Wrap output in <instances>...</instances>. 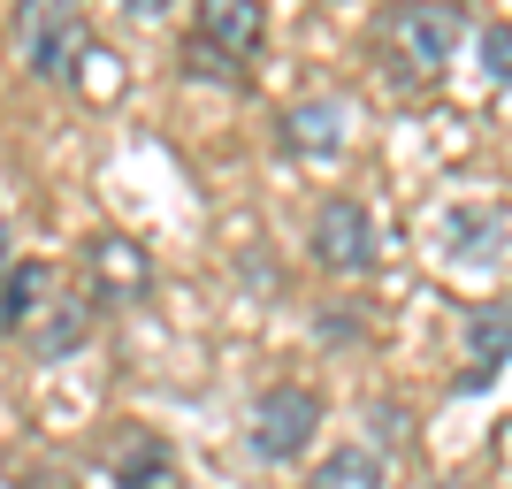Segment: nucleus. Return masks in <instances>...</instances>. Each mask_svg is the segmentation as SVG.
Wrapping results in <instances>:
<instances>
[{
  "label": "nucleus",
  "mask_w": 512,
  "mask_h": 489,
  "mask_svg": "<svg viewBox=\"0 0 512 489\" xmlns=\"http://www.w3.org/2000/svg\"><path fill=\"white\" fill-rule=\"evenodd\" d=\"M321 436V398L306 383H276L253 398V459H299L306 444Z\"/></svg>",
  "instance_id": "nucleus-1"
},
{
  "label": "nucleus",
  "mask_w": 512,
  "mask_h": 489,
  "mask_svg": "<svg viewBox=\"0 0 512 489\" xmlns=\"http://www.w3.org/2000/svg\"><path fill=\"white\" fill-rule=\"evenodd\" d=\"M23 54H31V69L46 85H69L100 46H92V23L77 8H23Z\"/></svg>",
  "instance_id": "nucleus-2"
},
{
  "label": "nucleus",
  "mask_w": 512,
  "mask_h": 489,
  "mask_svg": "<svg viewBox=\"0 0 512 489\" xmlns=\"http://www.w3.org/2000/svg\"><path fill=\"white\" fill-rule=\"evenodd\" d=\"M467 39V16L459 8H398L390 16V46H398V69L406 77H436V69L459 54Z\"/></svg>",
  "instance_id": "nucleus-3"
},
{
  "label": "nucleus",
  "mask_w": 512,
  "mask_h": 489,
  "mask_svg": "<svg viewBox=\"0 0 512 489\" xmlns=\"http://www.w3.org/2000/svg\"><path fill=\"white\" fill-rule=\"evenodd\" d=\"M100 467L115 489H184V474H176V451L153 436V428H107L100 444Z\"/></svg>",
  "instance_id": "nucleus-4"
},
{
  "label": "nucleus",
  "mask_w": 512,
  "mask_h": 489,
  "mask_svg": "<svg viewBox=\"0 0 512 489\" xmlns=\"http://www.w3.org/2000/svg\"><path fill=\"white\" fill-rule=\"evenodd\" d=\"M314 260L337 268V276H360L367 260H375V230H367L360 199H321L314 207Z\"/></svg>",
  "instance_id": "nucleus-5"
},
{
  "label": "nucleus",
  "mask_w": 512,
  "mask_h": 489,
  "mask_svg": "<svg viewBox=\"0 0 512 489\" xmlns=\"http://www.w3.org/2000/svg\"><path fill=\"white\" fill-rule=\"evenodd\" d=\"M344 123H352V115H344L337 92H314V100H291L276 115V146L299 153V161H329V153L344 146Z\"/></svg>",
  "instance_id": "nucleus-6"
},
{
  "label": "nucleus",
  "mask_w": 512,
  "mask_h": 489,
  "mask_svg": "<svg viewBox=\"0 0 512 489\" xmlns=\"http://www.w3.org/2000/svg\"><path fill=\"white\" fill-rule=\"evenodd\" d=\"M512 360V298H482L467 314V390H490Z\"/></svg>",
  "instance_id": "nucleus-7"
},
{
  "label": "nucleus",
  "mask_w": 512,
  "mask_h": 489,
  "mask_svg": "<svg viewBox=\"0 0 512 489\" xmlns=\"http://www.w3.org/2000/svg\"><path fill=\"white\" fill-rule=\"evenodd\" d=\"M199 39H207L222 62H253L260 39H268V8H260V0H207V8H199Z\"/></svg>",
  "instance_id": "nucleus-8"
},
{
  "label": "nucleus",
  "mask_w": 512,
  "mask_h": 489,
  "mask_svg": "<svg viewBox=\"0 0 512 489\" xmlns=\"http://www.w3.org/2000/svg\"><path fill=\"white\" fill-rule=\"evenodd\" d=\"M85 283H100V291H146L153 283V268L138 260V245L130 237H92L85 245ZM100 291H92V306H100Z\"/></svg>",
  "instance_id": "nucleus-9"
},
{
  "label": "nucleus",
  "mask_w": 512,
  "mask_h": 489,
  "mask_svg": "<svg viewBox=\"0 0 512 489\" xmlns=\"http://www.w3.org/2000/svg\"><path fill=\"white\" fill-rule=\"evenodd\" d=\"M306 489H383V459L367 444H337L314 474H306Z\"/></svg>",
  "instance_id": "nucleus-10"
},
{
  "label": "nucleus",
  "mask_w": 512,
  "mask_h": 489,
  "mask_svg": "<svg viewBox=\"0 0 512 489\" xmlns=\"http://www.w3.org/2000/svg\"><path fill=\"white\" fill-rule=\"evenodd\" d=\"M46 314H54V321L31 337V352H39V360H62V352H77V344L92 337V298H54Z\"/></svg>",
  "instance_id": "nucleus-11"
},
{
  "label": "nucleus",
  "mask_w": 512,
  "mask_h": 489,
  "mask_svg": "<svg viewBox=\"0 0 512 489\" xmlns=\"http://www.w3.org/2000/svg\"><path fill=\"white\" fill-rule=\"evenodd\" d=\"M46 283H54V276H46L39 260H16V268L0 276V337H8V329H23V314L46 298Z\"/></svg>",
  "instance_id": "nucleus-12"
},
{
  "label": "nucleus",
  "mask_w": 512,
  "mask_h": 489,
  "mask_svg": "<svg viewBox=\"0 0 512 489\" xmlns=\"http://www.w3.org/2000/svg\"><path fill=\"white\" fill-rule=\"evenodd\" d=\"M184 69H192V77H222V85H237V62H222V54H214L199 31L184 39Z\"/></svg>",
  "instance_id": "nucleus-13"
},
{
  "label": "nucleus",
  "mask_w": 512,
  "mask_h": 489,
  "mask_svg": "<svg viewBox=\"0 0 512 489\" xmlns=\"http://www.w3.org/2000/svg\"><path fill=\"white\" fill-rule=\"evenodd\" d=\"M482 69H490L497 85H512V23H490V31H482Z\"/></svg>",
  "instance_id": "nucleus-14"
},
{
  "label": "nucleus",
  "mask_w": 512,
  "mask_h": 489,
  "mask_svg": "<svg viewBox=\"0 0 512 489\" xmlns=\"http://www.w3.org/2000/svg\"><path fill=\"white\" fill-rule=\"evenodd\" d=\"M8 268H16V260H8V222H0V276H8Z\"/></svg>",
  "instance_id": "nucleus-15"
},
{
  "label": "nucleus",
  "mask_w": 512,
  "mask_h": 489,
  "mask_svg": "<svg viewBox=\"0 0 512 489\" xmlns=\"http://www.w3.org/2000/svg\"><path fill=\"white\" fill-rule=\"evenodd\" d=\"M436 489H467V482H436Z\"/></svg>",
  "instance_id": "nucleus-16"
}]
</instances>
